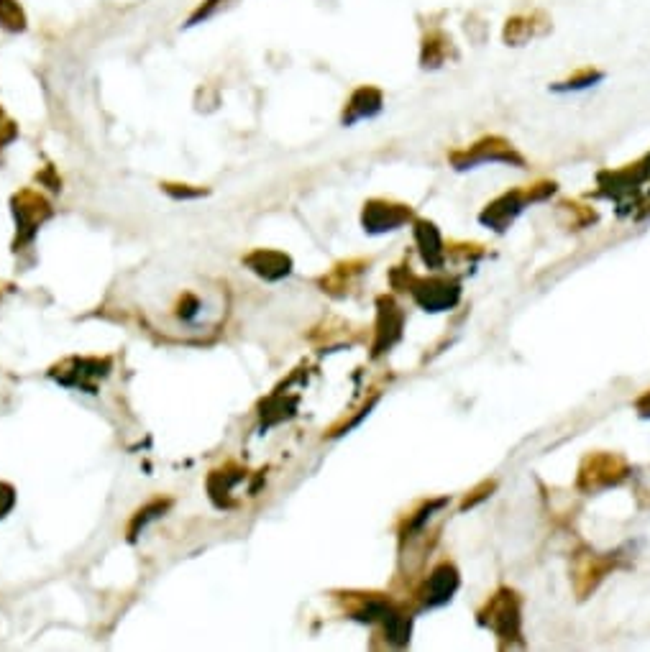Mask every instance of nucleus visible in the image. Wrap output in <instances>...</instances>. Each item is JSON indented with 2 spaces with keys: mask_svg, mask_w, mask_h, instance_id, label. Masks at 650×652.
Segmentation results:
<instances>
[{
  "mask_svg": "<svg viewBox=\"0 0 650 652\" xmlns=\"http://www.w3.org/2000/svg\"><path fill=\"white\" fill-rule=\"evenodd\" d=\"M384 108V93L374 85H361L356 87L351 98L346 100L341 113L343 126H354L359 121H369V118H377Z\"/></svg>",
  "mask_w": 650,
  "mask_h": 652,
  "instance_id": "423d86ee",
  "label": "nucleus"
},
{
  "mask_svg": "<svg viewBox=\"0 0 650 652\" xmlns=\"http://www.w3.org/2000/svg\"><path fill=\"white\" fill-rule=\"evenodd\" d=\"M72 366H75V371H64V374H59V381H62L64 387H80V389H88V381L85 379H103L108 371H100V369H108V361H72Z\"/></svg>",
  "mask_w": 650,
  "mask_h": 652,
  "instance_id": "4468645a",
  "label": "nucleus"
},
{
  "mask_svg": "<svg viewBox=\"0 0 650 652\" xmlns=\"http://www.w3.org/2000/svg\"><path fill=\"white\" fill-rule=\"evenodd\" d=\"M49 215L47 202L41 197L24 192L21 197H16V218L21 228H39V223Z\"/></svg>",
  "mask_w": 650,
  "mask_h": 652,
  "instance_id": "2eb2a0df",
  "label": "nucleus"
},
{
  "mask_svg": "<svg viewBox=\"0 0 650 652\" xmlns=\"http://www.w3.org/2000/svg\"><path fill=\"white\" fill-rule=\"evenodd\" d=\"M164 190H167L169 195H175V197H200V195H205V190H185V187H182V190H175V185H164Z\"/></svg>",
  "mask_w": 650,
  "mask_h": 652,
  "instance_id": "aec40b11",
  "label": "nucleus"
},
{
  "mask_svg": "<svg viewBox=\"0 0 650 652\" xmlns=\"http://www.w3.org/2000/svg\"><path fill=\"white\" fill-rule=\"evenodd\" d=\"M635 407H638V412L643 417H650V392H645L643 397L638 399V402H635Z\"/></svg>",
  "mask_w": 650,
  "mask_h": 652,
  "instance_id": "412c9836",
  "label": "nucleus"
},
{
  "mask_svg": "<svg viewBox=\"0 0 650 652\" xmlns=\"http://www.w3.org/2000/svg\"><path fill=\"white\" fill-rule=\"evenodd\" d=\"M415 238L420 243V254H423L425 264L438 269L443 264V243L441 236H438L436 226L433 223H425V220H418V226H415Z\"/></svg>",
  "mask_w": 650,
  "mask_h": 652,
  "instance_id": "ddd939ff",
  "label": "nucleus"
},
{
  "mask_svg": "<svg viewBox=\"0 0 650 652\" xmlns=\"http://www.w3.org/2000/svg\"><path fill=\"white\" fill-rule=\"evenodd\" d=\"M448 159H451L453 169H459V172L484 167V164H507V167L517 169L525 167V156L502 136H484L466 149L451 151Z\"/></svg>",
  "mask_w": 650,
  "mask_h": 652,
  "instance_id": "f257e3e1",
  "label": "nucleus"
},
{
  "mask_svg": "<svg viewBox=\"0 0 650 652\" xmlns=\"http://www.w3.org/2000/svg\"><path fill=\"white\" fill-rule=\"evenodd\" d=\"M479 622L492 629L494 635H500L502 640H512L520 635V601H517L515 591H497L487 609L479 614Z\"/></svg>",
  "mask_w": 650,
  "mask_h": 652,
  "instance_id": "f03ea898",
  "label": "nucleus"
},
{
  "mask_svg": "<svg viewBox=\"0 0 650 652\" xmlns=\"http://www.w3.org/2000/svg\"><path fill=\"white\" fill-rule=\"evenodd\" d=\"M0 29L8 34H24L29 29V16L18 0H0Z\"/></svg>",
  "mask_w": 650,
  "mask_h": 652,
  "instance_id": "f3484780",
  "label": "nucleus"
},
{
  "mask_svg": "<svg viewBox=\"0 0 650 652\" xmlns=\"http://www.w3.org/2000/svg\"><path fill=\"white\" fill-rule=\"evenodd\" d=\"M246 264H249L259 277L269 279V282L287 277L292 269L290 256L279 254V251H256V254H251L249 259H246Z\"/></svg>",
  "mask_w": 650,
  "mask_h": 652,
  "instance_id": "9b49d317",
  "label": "nucleus"
},
{
  "mask_svg": "<svg viewBox=\"0 0 650 652\" xmlns=\"http://www.w3.org/2000/svg\"><path fill=\"white\" fill-rule=\"evenodd\" d=\"M410 208L402 205V202L392 200H369L364 205V228L372 233H384V231H397L400 226H405L410 220Z\"/></svg>",
  "mask_w": 650,
  "mask_h": 652,
  "instance_id": "20e7f679",
  "label": "nucleus"
},
{
  "mask_svg": "<svg viewBox=\"0 0 650 652\" xmlns=\"http://www.w3.org/2000/svg\"><path fill=\"white\" fill-rule=\"evenodd\" d=\"M597 479H604V486H612L625 479V463L615 456H597L589 458L587 466L581 468L579 484L584 489H594Z\"/></svg>",
  "mask_w": 650,
  "mask_h": 652,
  "instance_id": "1a4fd4ad",
  "label": "nucleus"
},
{
  "mask_svg": "<svg viewBox=\"0 0 650 652\" xmlns=\"http://www.w3.org/2000/svg\"><path fill=\"white\" fill-rule=\"evenodd\" d=\"M451 59H459V52H456V44H453L451 36L443 29L433 26L423 34L420 39V67L423 70H441L443 64H448Z\"/></svg>",
  "mask_w": 650,
  "mask_h": 652,
  "instance_id": "0eeeda50",
  "label": "nucleus"
},
{
  "mask_svg": "<svg viewBox=\"0 0 650 652\" xmlns=\"http://www.w3.org/2000/svg\"><path fill=\"white\" fill-rule=\"evenodd\" d=\"M459 589V573L453 566H438L436 571L430 573L428 586H425V604L428 606H441L446 601H451L453 591Z\"/></svg>",
  "mask_w": 650,
  "mask_h": 652,
  "instance_id": "9d476101",
  "label": "nucleus"
},
{
  "mask_svg": "<svg viewBox=\"0 0 650 652\" xmlns=\"http://www.w3.org/2000/svg\"><path fill=\"white\" fill-rule=\"evenodd\" d=\"M402 330V312L397 310L389 300H382V310H379V330H377V346L374 353H384V348H389L392 343L400 338Z\"/></svg>",
  "mask_w": 650,
  "mask_h": 652,
  "instance_id": "f8f14e48",
  "label": "nucleus"
},
{
  "mask_svg": "<svg viewBox=\"0 0 650 652\" xmlns=\"http://www.w3.org/2000/svg\"><path fill=\"white\" fill-rule=\"evenodd\" d=\"M604 80V72L597 70V67H579L576 72H571L566 80L551 85L553 93H581V90H589V87L599 85Z\"/></svg>",
  "mask_w": 650,
  "mask_h": 652,
  "instance_id": "dca6fc26",
  "label": "nucleus"
},
{
  "mask_svg": "<svg viewBox=\"0 0 650 652\" xmlns=\"http://www.w3.org/2000/svg\"><path fill=\"white\" fill-rule=\"evenodd\" d=\"M231 3H233V0H200L198 6L192 8L190 16H187L185 29H192V26L205 24V21H210L213 16H218V13H221L223 8L231 6Z\"/></svg>",
  "mask_w": 650,
  "mask_h": 652,
  "instance_id": "a211bd4d",
  "label": "nucleus"
},
{
  "mask_svg": "<svg viewBox=\"0 0 650 652\" xmlns=\"http://www.w3.org/2000/svg\"><path fill=\"white\" fill-rule=\"evenodd\" d=\"M528 202H533L530 200L528 187H525V190L505 192V195H500L494 202H489L484 213L479 215V220H482L484 226L494 228V231H505V228L512 226V220L523 213Z\"/></svg>",
  "mask_w": 650,
  "mask_h": 652,
  "instance_id": "39448f33",
  "label": "nucleus"
},
{
  "mask_svg": "<svg viewBox=\"0 0 650 652\" xmlns=\"http://www.w3.org/2000/svg\"><path fill=\"white\" fill-rule=\"evenodd\" d=\"M413 297L418 305L428 312H441L459 302V284L446 279H430V282H415Z\"/></svg>",
  "mask_w": 650,
  "mask_h": 652,
  "instance_id": "6e6552de",
  "label": "nucleus"
},
{
  "mask_svg": "<svg viewBox=\"0 0 650 652\" xmlns=\"http://www.w3.org/2000/svg\"><path fill=\"white\" fill-rule=\"evenodd\" d=\"M551 31V16L543 8H533V11L515 13L502 26V41L507 47H525L530 41L540 39Z\"/></svg>",
  "mask_w": 650,
  "mask_h": 652,
  "instance_id": "7ed1b4c3",
  "label": "nucleus"
},
{
  "mask_svg": "<svg viewBox=\"0 0 650 652\" xmlns=\"http://www.w3.org/2000/svg\"><path fill=\"white\" fill-rule=\"evenodd\" d=\"M648 159H650V156H648Z\"/></svg>",
  "mask_w": 650,
  "mask_h": 652,
  "instance_id": "4be33fe9",
  "label": "nucleus"
},
{
  "mask_svg": "<svg viewBox=\"0 0 650 652\" xmlns=\"http://www.w3.org/2000/svg\"><path fill=\"white\" fill-rule=\"evenodd\" d=\"M13 502H16V497H13L11 486L0 484V517L13 507Z\"/></svg>",
  "mask_w": 650,
  "mask_h": 652,
  "instance_id": "6ab92c4d",
  "label": "nucleus"
}]
</instances>
